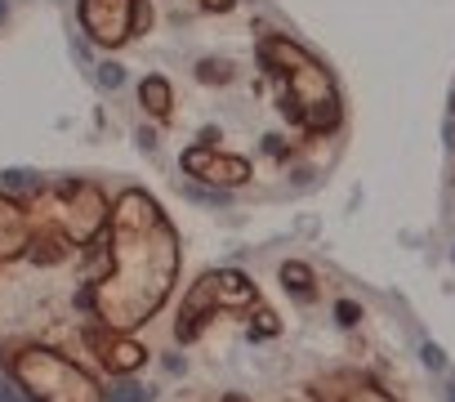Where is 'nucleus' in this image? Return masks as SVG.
Instances as JSON below:
<instances>
[{
    "mask_svg": "<svg viewBox=\"0 0 455 402\" xmlns=\"http://www.w3.org/2000/svg\"><path fill=\"white\" fill-rule=\"evenodd\" d=\"M268 63L291 76V94L304 99V117H313L322 108L335 121V94H331V76H326L322 63H313L308 54H299L291 41H273L268 45Z\"/></svg>",
    "mask_w": 455,
    "mask_h": 402,
    "instance_id": "f03ea898",
    "label": "nucleus"
},
{
    "mask_svg": "<svg viewBox=\"0 0 455 402\" xmlns=\"http://www.w3.org/2000/svg\"><path fill=\"white\" fill-rule=\"evenodd\" d=\"M183 165L192 170V174H201V179H210V183H242L251 170H246V161H233V157H219V152H188L183 157Z\"/></svg>",
    "mask_w": 455,
    "mask_h": 402,
    "instance_id": "20e7f679",
    "label": "nucleus"
},
{
    "mask_svg": "<svg viewBox=\"0 0 455 402\" xmlns=\"http://www.w3.org/2000/svg\"><path fill=\"white\" fill-rule=\"evenodd\" d=\"M0 14H5V0H0Z\"/></svg>",
    "mask_w": 455,
    "mask_h": 402,
    "instance_id": "f8f14e48",
    "label": "nucleus"
},
{
    "mask_svg": "<svg viewBox=\"0 0 455 402\" xmlns=\"http://www.w3.org/2000/svg\"><path fill=\"white\" fill-rule=\"evenodd\" d=\"M148 398H152L148 389H139V384H130V380H121V384L112 389V398H108V402H148Z\"/></svg>",
    "mask_w": 455,
    "mask_h": 402,
    "instance_id": "0eeeda50",
    "label": "nucleus"
},
{
    "mask_svg": "<svg viewBox=\"0 0 455 402\" xmlns=\"http://www.w3.org/2000/svg\"><path fill=\"white\" fill-rule=\"evenodd\" d=\"M451 402H455V389H451Z\"/></svg>",
    "mask_w": 455,
    "mask_h": 402,
    "instance_id": "ddd939ff",
    "label": "nucleus"
},
{
    "mask_svg": "<svg viewBox=\"0 0 455 402\" xmlns=\"http://www.w3.org/2000/svg\"><path fill=\"white\" fill-rule=\"evenodd\" d=\"M161 90H165V81H161V76H152V81L143 85V103H148V112H165L170 94H161Z\"/></svg>",
    "mask_w": 455,
    "mask_h": 402,
    "instance_id": "39448f33",
    "label": "nucleus"
},
{
    "mask_svg": "<svg viewBox=\"0 0 455 402\" xmlns=\"http://www.w3.org/2000/svg\"><path fill=\"white\" fill-rule=\"evenodd\" d=\"M5 183H10V188H32V174H19V170H10V174H5Z\"/></svg>",
    "mask_w": 455,
    "mask_h": 402,
    "instance_id": "1a4fd4ad",
    "label": "nucleus"
},
{
    "mask_svg": "<svg viewBox=\"0 0 455 402\" xmlns=\"http://www.w3.org/2000/svg\"><path fill=\"white\" fill-rule=\"evenodd\" d=\"M112 362H116L121 371H130V366H139V362H143V349H139V344H121V349L112 353Z\"/></svg>",
    "mask_w": 455,
    "mask_h": 402,
    "instance_id": "6e6552de",
    "label": "nucleus"
},
{
    "mask_svg": "<svg viewBox=\"0 0 455 402\" xmlns=\"http://www.w3.org/2000/svg\"><path fill=\"white\" fill-rule=\"evenodd\" d=\"M81 19L94 32V41L116 45L130 32V0H81Z\"/></svg>",
    "mask_w": 455,
    "mask_h": 402,
    "instance_id": "7ed1b4c3",
    "label": "nucleus"
},
{
    "mask_svg": "<svg viewBox=\"0 0 455 402\" xmlns=\"http://www.w3.org/2000/svg\"><path fill=\"white\" fill-rule=\"evenodd\" d=\"M174 277V242L156 206L130 192L116 206V273L99 286V309L112 326L143 322Z\"/></svg>",
    "mask_w": 455,
    "mask_h": 402,
    "instance_id": "f257e3e1",
    "label": "nucleus"
},
{
    "mask_svg": "<svg viewBox=\"0 0 455 402\" xmlns=\"http://www.w3.org/2000/svg\"><path fill=\"white\" fill-rule=\"evenodd\" d=\"M99 81H103V85H121V68H103Z\"/></svg>",
    "mask_w": 455,
    "mask_h": 402,
    "instance_id": "9d476101",
    "label": "nucleus"
},
{
    "mask_svg": "<svg viewBox=\"0 0 455 402\" xmlns=\"http://www.w3.org/2000/svg\"><path fill=\"white\" fill-rule=\"evenodd\" d=\"M205 5H210V10H228V5H233V0H205Z\"/></svg>",
    "mask_w": 455,
    "mask_h": 402,
    "instance_id": "9b49d317",
    "label": "nucleus"
},
{
    "mask_svg": "<svg viewBox=\"0 0 455 402\" xmlns=\"http://www.w3.org/2000/svg\"><path fill=\"white\" fill-rule=\"evenodd\" d=\"M282 282H286V286H291L295 295H304V291H313V277L304 273V264H286V269H282Z\"/></svg>",
    "mask_w": 455,
    "mask_h": 402,
    "instance_id": "423d86ee",
    "label": "nucleus"
}]
</instances>
